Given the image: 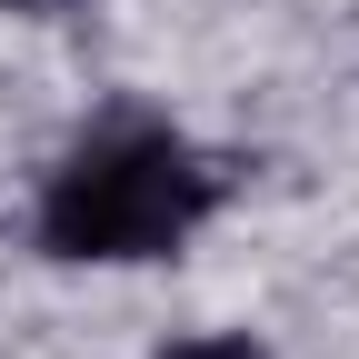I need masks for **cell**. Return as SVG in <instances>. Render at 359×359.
<instances>
[{"mask_svg":"<svg viewBox=\"0 0 359 359\" xmlns=\"http://www.w3.org/2000/svg\"><path fill=\"white\" fill-rule=\"evenodd\" d=\"M219 210V170L180 140L170 120H110L30 200V240L60 269H140L190 250V230Z\"/></svg>","mask_w":359,"mask_h":359,"instance_id":"6da1fadb","label":"cell"},{"mask_svg":"<svg viewBox=\"0 0 359 359\" xmlns=\"http://www.w3.org/2000/svg\"><path fill=\"white\" fill-rule=\"evenodd\" d=\"M0 11H50V0H0Z\"/></svg>","mask_w":359,"mask_h":359,"instance_id":"3957f363","label":"cell"},{"mask_svg":"<svg viewBox=\"0 0 359 359\" xmlns=\"http://www.w3.org/2000/svg\"><path fill=\"white\" fill-rule=\"evenodd\" d=\"M160 359H269L250 330H210V339H180V349H160Z\"/></svg>","mask_w":359,"mask_h":359,"instance_id":"7a4b0ae2","label":"cell"}]
</instances>
